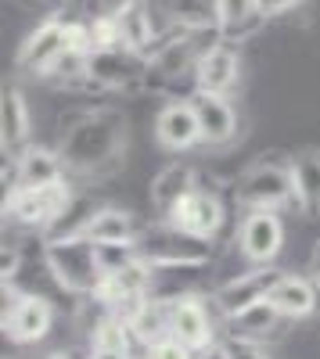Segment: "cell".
Segmentation results:
<instances>
[{
	"label": "cell",
	"mask_w": 320,
	"mask_h": 359,
	"mask_svg": "<svg viewBox=\"0 0 320 359\" xmlns=\"http://www.w3.org/2000/svg\"><path fill=\"white\" fill-rule=\"evenodd\" d=\"M309 273H313V280H316V287H320V241H316L313 259H309Z\"/></svg>",
	"instance_id": "31"
},
{
	"label": "cell",
	"mask_w": 320,
	"mask_h": 359,
	"mask_svg": "<svg viewBox=\"0 0 320 359\" xmlns=\"http://www.w3.org/2000/svg\"><path fill=\"white\" fill-rule=\"evenodd\" d=\"M44 359H76L72 352H65V348H54V352H47Z\"/></svg>",
	"instance_id": "33"
},
{
	"label": "cell",
	"mask_w": 320,
	"mask_h": 359,
	"mask_svg": "<svg viewBox=\"0 0 320 359\" xmlns=\"http://www.w3.org/2000/svg\"><path fill=\"white\" fill-rule=\"evenodd\" d=\"M284 248V219L277 208H252L238 226V252L252 266H274Z\"/></svg>",
	"instance_id": "6"
},
{
	"label": "cell",
	"mask_w": 320,
	"mask_h": 359,
	"mask_svg": "<svg viewBox=\"0 0 320 359\" xmlns=\"http://www.w3.org/2000/svg\"><path fill=\"white\" fill-rule=\"evenodd\" d=\"M241 79V54L234 47V40H209V47L201 50L198 65H194V90H209V94H230Z\"/></svg>",
	"instance_id": "8"
},
{
	"label": "cell",
	"mask_w": 320,
	"mask_h": 359,
	"mask_svg": "<svg viewBox=\"0 0 320 359\" xmlns=\"http://www.w3.org/2000/svg\"><path fill=\"white\" fill-rule=\"evenodd\" d=\"M230 359H270V352L259 345V341H245V338H227L223 341Z\"/></svg>",
	"instance_id": "26"
},
{
	"label": "cell",
	"mask_w": 320,
	"mask_h": 359,
	"mask_svg": "<svg viewBox=\"0 0 320 359\" xmlns=\"http://www.w3.org/2000/svg\"><path fill=\"white\" fill-rule=\"evenodd\" d=\"M173 29H216V0H159Z\"/></svg>",
	"instance_id": "23"
},
{
	"label": "cell",
	"mask_w": 320,
	"mask_h": 359,
	"mask_svg": "<svg viewBox=\"0 0 320 359\" xmlns=\"http://www.w3.org/2000/svg\"><path fill=\"white\" fill-rule=\"evenodd\" d=\"M126 115L119 108H94L76 115L62 133L58 155L65 162V172L76 176H105L108 169L119 165L126 151Z\"/></svg>",
	"instance_id": "1"
},
{
	"label": "cell",
	"mask_w": 320,
	"mask_h": 359,
	"mask_svg": "<svg viewBox=\"0 0 320 359\" xmlns=\"http://www.w3.org/2000/svg\"><path fill=\"white\" fill-rule=\"evenodd\" d=\"M79 233H86L94 245H130V241L140 237L130 212H123V208H115V205H105V208H98V212H91L83 219Z\"/></svg>",
	"instance_id": "17"
},
{
	"label": "cell",
	"mask_w": 320,
	"mask_h": 359,
	"mask_svg": "<svg viewBox=\"0 0 320 359\" xmlns=\"http://www.w3.org/2000/svg\"><path fill=\"white\" fill-rule=\"evenodd\" d=\"M144 359H198V352L194 348H187L180 338H159L155 345H148V355Z\"/></svg>",
	"instance_id": "25"
},
{
	"label": "cell",
	"mask_w": 320,
	"mask_h": 359,
	"mask_svg": "<svg viewBox=\"0 0 320 359\" xmlns=\"http://www.w3.org/2000/svg\"><path fill=\"white\" fill-rule=\"evenodd\" d=\"M277 277L281 273L274 266H252L248 273H238V277H230L227 284H220L216 294H213V302H216V309L223 316H230V313H238V309L259 302V298H267Z\"/></svg>",
	"instance_id": "12"
},
{
	"label": "cell",
	"mask_w": 320,
	"mask_h": 359,
	"mask_svg": "<svg viewBox=\"0 0 320 359\" xmlns=\"http://www.w3.org/2000/svg\"><path fill=\"white\" fill-rule=\"evenodd\" d=\"M270 302L277 306V313L284 320H306L316 313L320 306V287L313 277H295V273H281L270 287Z\"/></svg>",
	"instance_id": "14"
},
{
	"label": "cell",
	"mask_w": 320,
	"mask_h": 359,
	"mask_svg": "<svg viewBox=\"0 0 320 359\" xmlns=\"http://www.w3.org/2000/svg\"><path fill=\"white\" fill-rule=\"evenodd\" d=\"M255 4H259V11H263V18H281L288 11H295L302 0H255Z\"/></svg>",
	"instance_id": "28"
},
{
	"label": "cell",
	"mask_w": 320,
	"mask_h": 359,
	"mask_svg": "<svg viewBox=\"0 0 320 359\" xmlns=\"http://www.w3.org/2000/svg\"><path fill=\"white\" fill-rule=\"evenodd\" d=\"M65 50L76 62H86L94 54V36H91V18L79 22V18H65Z\"/></svg>",
	"instance_id": "24"
},
{
	"label": "cell",
	"mask_w": 320,
	"mask_h": 359,
	"mask_svg": "<svg viewBox=\"0 0 320 359\" xmlns=\"http://www.w3.org/2000/svg\"><path fill=\"white\" fill-rule=\"evenodd\" d=\"M65 57H69V50H65V18L51 15L25 36V43L18 47L15 65L22 72H29V76H54L65 65Z\"/></svg>",
	"instance_id": "5"
},
{
	"label": "cell",
	"mask_w": 320,
	"mask_h": 359,
	"mask_svg": "<svg viewBox=\"0 0 320 359\" xmlns=\"http://www.w3.org/2000/svg\"><path fill=\"white\" fill-rule=\"evenodd\" d=\"M130 4H137V0H86V15H91V18H98V15L119 18Z\"/></svg>",
	"instance_id": "27"
},
{
	"label": "cell",
	"mask_w": 320,
	"mask_h": 359,
	"mask_svg": "<svg viewBox=\"0 0 320 359\" xmlns=\"http://www.w3.org/2000/svg\"><path fill=\"white\" fill-rule=\"evenodd\" d=\"M54 323V306L40 294H11L4 309V334L15 345H36L51 334Z\"/></svg>",
	"instance_id": "10"
},
{
	"label": "cell",
	"mask_w": 320,
	"mask_h": 359,
	"mask_svg": "<svg viewBox=\"0 0 320 359\" xmlns=\"http://www.w3.org/2000/svg\"><path fill=\"white\" fill-rule=\"evenodd\" d=\"M194 187H198V184H194V169H191V165H184V162L166 165V169L152 180V205H155L159 219H166V216L173 212V205H177L187 191H194Z\"/></svg>",
	"instance_id": "21"
},
{
	"label": "cell",
	"mask_w": 320,
	"mask_h": 359,
	"mask_svg": "<svg viewBox=\"0 0 320 359\" xmlns=\"http://www.w3.org/2000/svg\"><path fill=\"white\" fill-rule=\"evenodd\" d=\"M15 277H18V252L4 248V284H11Z\"/></svg>",
	"instance_id": "29"
},
{
	"label": "cell",
	"mask_w": 320,
	"mask_h": 359,
	"mask_svg": "<svg viewBox=\"0 0 320 359\" xmlns=\"http://www.w3.org/2000/svg\"><path fill=\"white\" fill-rule=\"evenodd\" d=\"M267 22L255 0H216V33L223 40H241Z\"/></svg>",
	"instance_id": "22"
},
{
	"label": "cell",
	"mask_w": 320,
	"mask_h": 359,
	"mask_svg": "<svg viewBox=\"0 0 320 359\" xmlns=\"http://www.w3.org/2000/svg\"><path fill=\"white\" fill-rule=\"evenodd\" d=\"M65 176V162L51 147H25L15 158V187H44Z\"/></svg>",
	"instance_id": "18"
},
{
	"label": "cell",
	"mask_w": 320,
	"mask_h": 359,
	"mask_svg": "<svg viewBox=\"0 0 320 359\" xmlns=\"http://www.w3.org/2000/svg\"><path fill=\"white\" fill-rule=\"evenodd\" d=\"M198 123H201V140L209 147H220L238 137V111L227 94H209V90H194L191 94Z\"/></svg>",
	"instance_id": "13"
},
{
	"label": "cell",
	"mask_w": 320,
	"mask_h": 359,
	"mask_svg": "<svg viewBox=\"0 0 320 359\" xmlns=\"http://www.w3.org/2000/svg\"><path fill=\"white\" fill-rule=\"evenodd\" d=\"M288 165H292V205L302 219H320V151H302Z\"/></svg>",
	"instance_id": "16"
},
{
	"label": "cell",
	"mask_w": 320,
	"mask_h": 359,
	"mask_svg": "<svg viewBox=\"0 0 320 359\" xmlns=\"http://www.w3.org/2000/svg\"><path fill=\"white\" fill-rule=\"evenodd\" d=\"M166 302H169V334L173 338H180L198 355L209 352L213 345H220L206 298H198V294H173V298H166Z\"/></svg>",
	"instance_id": "7"
},
{
	"label": "cell",
	"mask_w": 320,
	"mask_h": 359,
	"mask_svg": "<svg viewBox=\"0 0 320 359\" xmlns=\"http://www.w3.org/2000/svg\"><path fill=\"white\" fill-rule=\"evenodd\" d=\"M44 262L54 273L58 287L76 294V298H94L105 284V266H101L98 245L79 230H72L65 237H54L44 248Z\"/></svg>",
	"instance_id": "2"
},
{
	"label": "cell",
	"mask_w": 320,
	"mask_h": 359,
	"mask_svg": "<svg viewBox=\"0 0 320 359\" xmlns=\"http://www.w3.org/2000/svg\"><path fill=\"white\" fill-rule=\"evenodd\" d=\"M86 359H133L130 352H119V348H91Z\"/></svg>",
	"instance_id": "30"
},
{
	"label": "cell",
	"mask_w": 320,
	"mask_h": 359,
	"mask_svg": "<svg viewBox=\"0 0 320 359\" xmlns=\"http://www.w3.org/2000/svg\"><path fill=\"white\" fill-rule=\"evenodd\" d=\"M0 126H4V151H25L29 147V133H33V115L22 97L18 86L4 90V108H0Z\"/></svg>",
	"instance_id": "19"
},
{
	"label": "cell",
	"mask_w": 320,
	"mask_h": 359,
	"mask_svg": "<svg viewBox=\"0 0 320 359\" xmlns=\"http://www.w3.org/2000/svg\"><path fill=\"white\" fill-rule=\"evenodd\" d=\"M234 201L252 212V208H281L292 201V165L284 162H255L245 169L234 184Z\"/></svg>",
	"instance_id": "4"
},
{
	"label": "cell",
	"mask_w": 320,
	"mask_h": 359,
	"mask_svg": "<svg viewBox=\"0 0 320 359\" xmlns=\"http://www.w3.org/2000/svg\"><path fill=\"white\" fill-rule=\"evenodd\" d=\"M155 140L162 151L169 155H180V151H191V147L206 144L201 140V123H198V111H194V101H169L159 108L155 115Z\"/></svg>",
	"instance_id": "11"
},
{
	"label": "cell",
	"mask_w": 320,
	"mask_h": 359,
	"mask_svg": "<svg viewBox=\"0 0 320 359\" xmlns=\"http://www.w3.org/2000/svg\"><path fill=\"white\" fill-rule=\"evenodd\" d=\"M69 205H72V191L62 176L44 187H11L4 201V216L25 230H47L69 212Z\"/></svg>",
	"instance_id": "3"
},
{
	"label": "cell",
	"mask_w": 320,
	"mask_h": 359,
	"mask_svg": "<svg viewBox=\"0 0 320 359\" xmlns=\"http://www.w3.org/2000/svg\"><path fill=\"white\" fill-rule=\"evenodd\" d=\"M166 223H173L180 233L187 237H198V241H213L223 226V205L213 191H187L177 205H173V212L166 216Z\"/></svg>",
	"instance_id": "9"
},
{
	"label": "cell",
	"mask_w": 320,
	"mask_h": 359,
	"mask_svg": "<svg viewBox=\"0 0 320 359\" xmlns=\"http://www.w3.org/2000/svg\"><path fill=\"white\" fill-rule=\"evenodd\" d=\"M198 359H230V355H227V348H223V341H220V345H213L209 352H201Z\"/></svg>",
	"instance_id": "32"
},
{
	"label": "cell",
	"mask_w": 320,
	"mask_h": 359,
	"mask_svg": "<svg viewBox=\"0 0 320 359\" xmlns=\"http://www.w3.org/2000/svg\"><path fill=\"white\" fill-rule=\"evenodd\" d=\"M281 320L284 316L277 313V306L270 302V298H259V302L223 316V327H227V338H245V341H259V345H263L267 338H274Z\"/></svg>",
	"instance_id": "15"
},
{
	"label": "cell",
	"mask_w": 320,
	"mask_h": 359,
	"mask_svg": "<svg viewBox=\"0 0 320 359\" xmlns=\"http://www.w3.org/2000/svg\"><path fill=\"white\" fill-rule=\"evenodd\" d=\"M119 36H123V47L126 50H137L148 57V50L159 43V33H155V15H152V4L148 0H137V4H130L119 18Z\"/></svg>",
	"instance_id": "20"
}]
</instances>
